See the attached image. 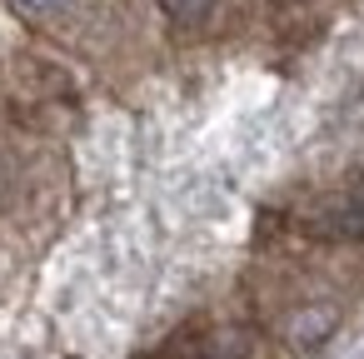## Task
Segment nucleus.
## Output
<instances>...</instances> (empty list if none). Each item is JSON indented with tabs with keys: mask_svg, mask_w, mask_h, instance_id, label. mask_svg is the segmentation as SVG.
Masks as SVG:
<instances>
[{
	"mask_svg": "<svg viewBox=\"0 0 364 359\" xmlns=\"http://www.w3.org/2000/svg\"><path fill=\"white\" fill-rule=\"evenodd\" d=\"M26 6H36V11H50V6H60V0H26Z\"/></svg>",
	"mask_w": 364,
	"mask_h": 359,
	"instance_id": "nucleus-2",
	"label": "nucleus"
},
{
	"mask_svg": "<svg viewBox=\"0 0 364 359\" xmlns=\"http://www.w3.org/2000/svg\"><path fill=\"white\" fill-rule=\"evenodd\" d=\"M160 6H165L180 26H200V21L215 11V0H160Z\"/></svg>",
	"mask_w": 364,
	"mask_h": 359,
	"instance_id": "nucleus-1",
	"label": "nucleus"
}]
</instances>
